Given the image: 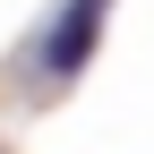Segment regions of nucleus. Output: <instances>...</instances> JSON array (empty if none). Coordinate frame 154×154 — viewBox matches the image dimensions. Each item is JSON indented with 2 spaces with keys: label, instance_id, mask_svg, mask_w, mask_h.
Wrapping results in <instances>:
<instances>
[{
  "label": "nucleus",
  "instance_id": "obj_1",
  "mask_svg": "<svg viewBox=\"0 0 154 154\" xmlns=\"http://www.w3.org/2000/svg\"><path fill=\"white\" fill-rule=\"evenodd\" d=\"M103 9L111 0H69L60 17H51V34H43V69L51 77H77L94 60V34H103Z\"/></svg>",
  "mask_w": 154,
  "mask_h": 154
}]
</instances>
